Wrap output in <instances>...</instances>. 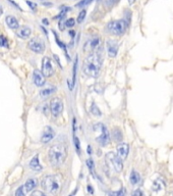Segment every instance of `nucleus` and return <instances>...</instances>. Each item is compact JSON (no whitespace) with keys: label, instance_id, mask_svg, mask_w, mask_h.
I'll use <instances>...</instances> for the list:
<instances>
[{"label":"nucleus","instance_id":"obj_29","mask_svg":"<svg viewBox=\"0 0 173 196\" xmlns=\"http://www.w3.org/2000/svg\"><path fill=\"white\" fill-rule=\"evenodd\" d=\"M92 1H93V0H82V1H79V3L76 4V6L77 7H82V6H85V5L90 4Z\"/></svg>","mask_w":173,"mask_h":196},{"label":"nucleus","instance_id":"obj_22","mask_svg":"<svg viewBox=\"0 0 173 196\" xmlns=\"http://www.w3.org/2000/svg\"><path fill=\"white\" fill-rule=\"evenodd\" d=\"M91 112H92L94 115H97V117H98V115H99V117H100V115H101V112H100V109L97 107V105L95 104V103H93V104H92Z\"/></svg>","mask_w":173,"mask_h":196},{"label":"nucleus","instance_id":"obj_24","mask_svg":"<svg viewBox=\"0 0 173 196\" xmlns=\"http://www.w3.org/2000/svg\"><path fill=\"white\" fill-rule=\"evenodd\" d=\"M77 57L76 58V63H74V66H73V72H72V85L76 84V69H77Z\"/></svg>","mask_w":173,"mask_h":196},{"label":"nucleus","instance_id":"obj_27","mask_svg":"<svg viewBox=\"0 0 173 196\" xmlns=\"http://www.w3.org/2000/svg\"><path fill=\"white\" fill-rule=\"evenodd\" d=\"M86 14H87L86 10H85V9L82 10V11L79 12V17H77V22H79V23H82V20H85V17H86Z\"/></svg>","mask_w":173,"mask_h":196},{"label":"nucleus","instance_id":"obj_15","mask_svg":"<svg viewBox=\"0 0 173 196\" xmlns=\"http://www.w3.org/2000/svg\"><path fill=\"white\" fill-rule=\"evenodd\" d=\"M5 22H6V25L8 26V28L10 29H17L19 28V20L15 19L14 17H12V15H8V17H6V19H5Z\"/></svg>","mask_w":173,"mask_h":196},{"label":"nucleus","instance_id":"obj_11","mask_svg":"<svg viewBox=\"0 0 173 196\" xmlns=\"http://www.w3.org/2000/svg\"><path fill=\"white\" fill-rule=\"evenodd\" d=\"M107 50L110 57H115L118 52V44L114 40H108L107 41Z\"/></svg>","mask_w":173,"mask_h":196},{"label":"nucleus","instance_id":"obj_18","mask_svg":"<svg viewBox=\"0 0 173 196\" xmlns=\"http://www.w3.org/2000/svg\"><path fill=\"white\" fill-rule=\"evenodd\" d=\"M37 186V180L36 179H29L27 182H25L24 188L25 189V191H32L34 188Z\"/></svg>","mask_w":173,"mask_h":196},{"label":"nucleus","instance_id":"obj_33","mask_svg":"<svg viewBox=\"0 0 173 196\" xmlns=\"http://www.w3.org/2000/svg\"><path fill=\"white\" fill-rule=\"evenodd\" d=\"M73 142H74V145H76V151L77 152H79V139H77L76 137H74V140H73Z\"/></svg>","mask_w":173,"mask_h":196},{"label":"nucleus","instance_id":"obj_7","mask_svg":"<svg viewBox=\"0 0 173 196\" xmlns=\"http://www.w3.org/2000/svg\"><path fill=\"white\" fill-rule=\"evenodd\" d=\"M29 48L32 51H34L36 53H43L46 49L45 42L43 40L39 39V38H33L32 40L29 41Z\"/></svg>","mask_w":173,"mask_h":196},{"label":"nucleus","instance_id":"obj_28","mask_svg":"<svg viewBox=\"0 0 173 196\" xmlns=\"http://www.w3.org/2000/svg\"><path fill=\"white\" fill-rule=\"evenodd\" d=\"M0 46L2 47H7L8 46V43H7V39L3 36H0Z\"/></svg>","mask_w":173,"mask_h":196},{"label":"nucleus","instance_id":"obj_19","mask_svg":"<svg viewBox=\"0 0 173 196\" xmlns=\"http://www.w3.org/2000/svg\"><path fill=\"white\" fill-rule=\"evenodd\" d=\"M130 183L133 185H136V184H139V183L141 182V176H139V174L138 172L133 171V172H131V174H130Z\"/></svg>","mask_w":173,"mask_h":196},{"label":"nucleus","instance_id":"obj_36","mask_svg":"<svg viewBox=\"0 0 173 196\" xmlns=\"http://www.w3.org/2000/svg\"><path fill=\"white\" fill-rule=\"evenodd\" d=\"M27 3H28V5L31 7L32 9H35L36 7H37V4L36 3H33V2H31V1H27Z\"/></svg>","mask_w":173,"mask_h":196},{"label":"nucleus","instance_id":"obj_3","mask_svg":"<svg viewBox=\"0 0 173 196\" xmlns=\"http://www.w3.org/2000/svg\"><path fill=\"white\" fill-rule=\"evenodd\" d=\"M61 186H62V179L57 175H48L42 181V187L44 190L53 195L57 194L60 191Z\"/></svg>","mask_w":173,"mask_h":196},{"label":"nucleus","instance_id":"obj_6","mask_svg":"<svg viewBox=\"0 0 173 196\" xmlns=\"http://www.w3.org/2000/svg\"><path fill=\"white\" fill-rule=\"evenodd\" d=\"M106 161H107L110 166H112V167L116 172L119 173L122 171V167H123L122 159H121L118 155L113 153V152H109V153L106 154Z\"/></svg>","mask_w":173,"mask_h":196},{"label":"nucleus","instance_id":"obj_30","mask_svg":"<svg viewBox=\"0 0 173 196\" xmlns=\"http://www.w3.org/2000/svg\"><path fill=\"white\" fill-rule=\"evenodd\" d=\"M15 196H25L24 187H19V189L15 191Z\"/></svg>","mask_w":173,"mask_h":196},{"label":"nucleus","instance_id":"obj_38","mask_svg":"<svg viewBox=\"0 0 173 196\" xmlns=\"http://www.w3.org/2000/svg\"><path fill=\"white\" fill-rule=\"evenodd\" d=\"M135 2H136V0H128V3H130V5H131V4H133V3H135Z\"/></svg>","mask_w":173,"mask_h":196},{"label":"nucleus","instance_id":"obj_9","mask_svg":"<svg viewBox=\"0 0 173 196\" xmlns=\"http://www.w3.org/2000/svg\"><path fill=\"white\" fill-rule=\"evenodd\" d=\"M42 74L44 77H50L54 74V66L51 59L45 56L42 60Z\"/></svg>","mask_w":173,"mask_h":196},{"label":"nucleus","instance_id":"obj_20","mask_svg":"<svg viewBox=\"0 0 173 196\" xmlns=\"http://www.w3.org/2000/svg\"><path fill=\"white\" fill-rule=\"evenodd\" d=\"M163 187H164L163 182L160 181V180H157V181H155L154 184H153V190H154V191H159V190L163 189Z\"/></svg>","mask_w":173,"mask_h":196},{"label":"nucleus","instance_id":"obj_34","mask_svg":"<svg viewBox=\"0 0 173 196\" xmlns=\"http://www.w3.org/2000/svg\"><path fill=\"white\" fill-rule=\"evenodd\" d=\"M31 196H46L42 191H39V190H36V191H34L32 193V195Z\"/></svg>","mask_w":173,"mask_h":196},{"label":"nucleus","instance_id":"obj_31","mask_svg":"<svg viewBox=\"0 0 173 196\" xmlns=\"http://www.w3.org/2000/svg\"><path fill=\"white\" fill-rule=\"evenodd\" d=\"M87 164H88V167H89V169L91 170V172L94 173V162H93L92 159H88Z\"/></svg>","mask_w":173,"mask_h":196},{"label":"nucleus","instance_id":"obj_14","mask_svg":"<svg viewBox=\"0 0 173 196\" xmlns=\"http://www.w3.org/2000/svg\"><path fill=\"white\" fill-rule=\"evenodd\" d=\"M15 34H16L17 37L22 38V39H28L31 36V34H32V30L29 27H27V26H24V27L19 28L16 30V32H15Z\"/></svg>","mask_w":173,"mask_h":196},{"label":"nucleus","instance_id":"obj_23","mask_svg":"<svg viewBox=\"0 0 173 196\" xmlns=\"http://www.w3.org/2000/svg\"><path fill=\"white\" fill-rule=\"evenodd\" d=\"M108 195L109 196H125V190L120 189L119 191H116V192H109Z\"/></svg>","mask_w":173,"mask_h":196},{"label":"nucleus","instance_id":"obj_12","mask_svg":"<svg viewBox=\"0 0 173 196\" xmlns=\"http://www.w3.org/2000/svg\"><path fill=\"white\" fill-rule=\"evenodd\" d=\"M128 151H130V146L126 143H120L117 146V155L120 157L121 159H125L128 155Z\"/></svg>","mask_w":173,"mask_h":196},{"label":"nucleus","instance_id":"obj_37","mask_svg":"<svg viewBox=\"0 0 173 196\" xmlns=\"http://www.w3.org/2000/svg\"><path fill=\"white\" fill-rule=\"evenodd\" d=\"M7 1H8V2H10V3H12V4L14 5V6H16L17 8H19V10H22V8H20V7H19V5H17L16 3H15V2H13V1H12V0H7Z\"/></svg>","mask_w":173,"mask_h":196},{"label":"nucleus","instance_id":"obj_40","mask_svg":"<svg viewBox=\"0 0 173 196\" xmlns=\"http://www.w3.org/2000/svg\"><path fill=\"white\" fill-rule=\"evenodd\" d=\"M2 14H3V9H2V7L0 6V15H1Z\"/></svg>","mask_w":173,"mask_h":196},{"label":"nucleus","instance_id":"obj_39","mask_svg":"<svg viewBox=\"0 0 173 196\" xmlns=\"http://www.w3.org/2000/svg\"><path fill=\"white\" fill-rule=\"evenodd\" d=\"M88 152H89V154L92 152V149H91V146H88Z\"/></svg>","mask_w":173,"mask_h":196},{"label":"nucleus","instance_id":"obj_13","mask_svg":"<svg viewBox=\"0 0 173 196\" xmlns=\"http://www.w3.org/2000/svg\"><path fill=\"white\" fill-rule=\"evenodd\" d=\"M33 80H34L35 85L38 87H42L45 84V77L42 74V72L37 71V69L34 71V73H33Z\"/></svg>","mask_w":173,"mask_h":196},{"label":"nucleus","instance_id":"obj_41","mask_svg":"<svg viewBox=\"0 0 173 196\" xmlns=\"http://www.w3.org/2000/svg\"><path fill=\"white\" fill-rule=\"evenodd\" d=\"M89 192L93 193V189H92V187H90V186H89Z\"/></svg>","mask_w":173,"mask_h":196},{"label":"nucleus","instance_id":"obj_4","mask_svg":"<svg viewBox=\"0 0 173 196\" xmlns=\"http://www.w3.org/2000/svg\"><path fill=\"white\" fill-rule=\"evenodd\" d=\"M94 131L96 133H99V135L96 137L97 142H99L103 146L107 145V144L109 143L110 136H109V132H108L105 125H103L101 123L96 124V125L94 126Z\"/></svg>","mask_w":173,"mask_h":196},{"label":"nucleus","instance_id":"obj_25","mask_svg":"<svg viewBox=\"0 0 173 196\" xmlns=\"http://www.w3.org/2000/svg\"><path fill=\"white\" fill-rule=\"evenodd\" d=\"M99 44H100V39H98V38H96V39H94V40H92L91 42L89 43L90 48H92V49L97 48Z\"/></svg>","mask_w":173,"mask_h":196},{"label":"nucleus","instance_id":"obj_17","mask_svg":"<svg viewBox=\"0 0 173 196\" xmlns=\"http://www.w3.org/2000/svg\"><path fill=\"white\" fill-rule=\"evenodd\" d=\"M56 92V88L55 87H50V88H46V89H43L40 91V96L42 99H46V98L50 97L51 95L53 93Z\"/></svg>","mask_w":173,"mask_h":196},{"label":"nucleus","instance_id":"obj_21","mask_svg":"<svg viewBox=\"0 0 173 196\" xmlns=\"http://www.w3.org/2000/svg\"><path fill=\"white\" fill-rule=\"evenodd\" d=\"M113 138H114V140L116 141H120L121 139H122V134L118 129H115V130H113Z\"/></svg>","mask_w":173,"mask_h":196},{"label":"nucleus","instance_id":"obj_8","mask_svg":"<svg viewBox=\"0 0 173 196\" xmlns=\"http://www.w3.org/2000/svg\"><path fill=\"white\" fill-rule=\"evenodd\" d=\"M50 109L53 115L57 117L63 112V102L60 98H53L50 102Z\"/></svg>","mask_w":173,"mask_h":196},{"label":"nucleus","instance_id":"obj_1","mask_svg":"<svg viewBox=\"0 0 173 196\" xmlns=\"http://www.w3.org/2000/svg\"><path fill=\"white\" fill-rule=\"evenodd\" d=\"M102 59L97 52H93L86 58L84 64V72L89 77L97 78L101 71Z\"/></svg>","mask_w":173,"mask_h":196},{"label":"nucleus","instance_id":"obj_35","mask_svg":"<svg viewBox=\"0 0 173 196\" xmlns=\"http://www.w3.org/2000/svg\"><path fill=\"white\" fill-rule=\"evenodd\" d=\"M133 196H143V192H142L141 190L138 189L133 193Z\"/></svg>","mask_w":173,"mask_h":196},{"label":"nucleus","instance_id":"obj_26","mask_svg":"<svg viewBox=\"0 0 173 196\" xmlns=\"http://www.w3.org/2000/svg\"><path fill=\"white\" fill-rule=\"evenodd\" d=\"M74 25H76V20L74 19H68L65 20V27L71 28V27H73Z\"/></svg>","mask_w":173,"mask_h":196},{"label":"nucleus","instance_id":"obj_5","mask_svg":"<svg viewBox=\"0 0 173 196\" xmlns=\"http://www.w3.org/2000/svg\"><path fill=\"white\" fill-rule=\"evenodd\" d=\"M127 26L128 25H127V23H126V20H114V22L109 23L107 29L109 32H111V34L119 36V35L124 34Z\"/></svg>","mask_w":173,"mask_h":196},{"label":"nucleus","instance_id":"obj_16","mask_svg":"<svg viewBox=\"0 0 173 196\" xmlns=\"http://www.w3.org/2000/svg\"><path fill=\"white\" fill-rule=\"evenodd\" d=\"M30 167L33 170V171H36V172L42 171V167H41L40 162H39L38 155H36L35 157H33L32 161H30Z\"/></svg>","mask_w":173,"mask_h":196},{"label":"nucleus","instance_id":"obj_2","mask_svg":"<svg viewBox=\"0 0 173 196\" xmlns=\"http://www.w3.org/2000/svg\"><path fill=\"white\" fill-rule=\"evenodd\" d=\"M66 156H67V152L64 145L55 144L49 149L48 158L53 167H60L65 161Z\"/></svg>","mask_w":173,"mask_h":196},{"label":"nucleus","instance_id":"obj_10","mask_svg":"<svg viewBox=\"0 0 173 196\" xmlns=\"http://www.w3.org/2000/svg\"><path fill=\"white\" fill-rule=\"evenodd\" d=\"M55 136V132L53 131V129L50 126H46L44 128L42 135H41V142L42 143H48L54 138Z\"/></svg>","mask_w":173,"mask_h":196},{"label":"nucleus","instance_id":"obj_32","mask_svg":"<svg viewBox=\"0 0 173 196\" xmlns=\"http://www.w3.org/2000/svg\"><path fill=\"white\" fill-rule=\"evenodd\" d=\"M117 1H118V0H106L105 4H106V6H111V5L115 4Z\"/></svg>","mask_w":173,"mask_h":196}]
</instances>
